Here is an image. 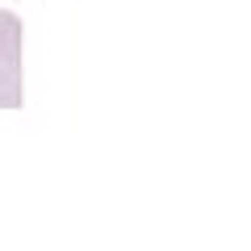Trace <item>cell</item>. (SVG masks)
Returning a JSON list of instances; mask_svg holds the SVG:
<instances>
[{
  "label": "cell",
  "mask_w": 251,
  "mask_h": 251,
  "mask_svg": "<svg viewBox=\"0 0 251 251\" xmlns=\"http://www.w3.org/2000/svg\"><path fill=\"white\" fill-rule=\"evenodd\" d=\"M0 109H21V21L0 9Z\"/></svg>",
  "instance_id": "cell-1"
}]
</instances>
